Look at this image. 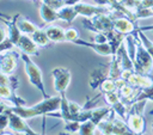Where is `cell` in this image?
I'll return each mask as SVG.
<instances>
[{
	"label": "cell",
	"instance_id": "obj_1",
	"mask_svg": "<svg viewBox=\"0 0 153 135\" xmlns=\"http://www.w3.org/2000/svg\"><path fill=\"white\" fill-rule=\"evenodd\" d=\"M20 59H22V61L24 62V69H25V73H26V76H27L29 82H30L33 87H36V88L42 93L43 98L49 97L48 93L45 92L44 81H43V75H42V72H41L39 67L31 60L30 55H27V54L22 53V54H20Z\"/></svg>",
	"mask_w": 153,
	"mask_h": 135
},
{
	"label": "cell",
	"instance_id": "obj_2",
	"mask_svg": "<svg viewBox=\"0 0 153 135\" xmlns=\"http://www.w3.org/2000/svg\"><path fill=\"white\" fill-rule=\"evenodd\" d=\"M134 68L136 73L146 74V75H149L153 68V57L147 51V49L143 47L139 36L136 38V53H135V59H134Z\"/></svg>",
	"mask_w": 153,
	"mask_h": 135
},
{
	"label": "cell",
	"instance_id": "obj_3",
	"mask_svg": "<svg viewBox=\"0 0 153 135\" xmlns=\"http://www.w3.org/2000/svg\"><path fill=\"white\" fill-rule=\"evenodd\" d=\"M61 100L62 97L59 93V96H54V97H47L43 98L39 103H37L35 106V109L39 112L41 116H51V117H59L61 118Z\"/></svg>",
	"mask_w": 153,
	"mask_h": 135
},
{
	"label": "cell",
	"instance_id": "obj_4",
	"mask_svg": "<svg viewBox=\"0 0 153 135\" xmlns=\"http://www.w3.org/2000/svg\"><path fill=\"white\" fill-rule=\"evenodd\" d=\"M51 75H53L54 90L57 93H65L72 80V74L69 69L63 67H57L51 70Z\"/></svg>",
	"mask_w": 153,
	"mask_h": 135
},
{
	"label": "cell",
	"instance_id": "obj_5",
	"mask_svg": "<svg viewBox=\"0 0 153 135\" xmlns=\"http://www.w3.org/2000/svg\"><path fill=\"white\" fill-rule=\"evenodd\" d=\"M8 113V118H10V124H8V130L13 131V133H18V134H29V135H36L37 133L27 124V119L20 117L19 115L11 112V111H6Z\"/></svg>",
	"mask_w": 153,
	"mask_h": 135
},
{
	"label": "cell",
	"instance_id": "obj_6",
	"mask_svg": "<svg viewBox=\"0 0 153 135\" xmlns=\"http://www.w3.org/2000/svg\"><path fill=\"white\" fill-rule=\"evenodd\" d=\"M126 123L133 134H145L146 131V118L142 113L130 112L126 119Z\"/></svg>",
	"mask_w": 153,
	"mask_h": 135
},
{
	"label": "cell",
	"instance_id": "obj_7",
	"mask_svg": "<svg viewBox=\"0 0 153 135\" xmlns=\"http://www.w3.org/2000/svg\"><path fill=\"white\" fill-rule=\"evenodd\" d=\"M17 56H20V54L13 53L12 50L2 53L0 57V73L13 74L17 68Z\"/></svg>",
	"mask_w": 153,
	"mask_h": 135
},
{
	"label": "cell",
	"instance_id": "obj_8",
	"mask_svg": "<svg viewBox=\"0 0 153 135\" xmlns=\"http://www.w3.org/2000/svg\"><path fill=\"white\" fill-rule=\"evenodd\" d=\"M74 44L78 45H84V47H88L92 50H94L97 54L103 55V56H112V48L110 45V43H96V42H88V41H84L80 37L74 42Z\"/></svg>",
	"mask_w": 153,
	"mask_h": 135
},
{
	"label": "cell",
	"instance_id": "obj_9",
	"mask_svg": "<svg viewBox=\"0 0 153 135\" xmlns=\"http://www.w3.org/2000/svg\"><path fill=\"white\" fill-rule=\"evenodd\" d=\"M16 47L24 54L27 55H36L38 54V45L33 42L32 37L30 35H22L20 38L18 39Z\"/></svg>",
	"mask_w": 153,
	"mask_h": 135
},
{
	"label": "cell",
	"instance_id": "obj_10",
	"mask_svg": "<svg viewBox=\"0 0 153 135\" xmlns=\"http://www.w3.org/2000/svg\"><path fill=\"white\" fill-rule=\"evenodd\" d=\"M115 30L123 33L124 36L133 33L137 26H136V22H133L131 19L127 18V17H120V18H115V23H114Z\"/></svg>",
	"mask_w": 153,
	"mask_h": 135
},
{
	"label": "cell",
	"instance_id": "obj_11",
	"mask_svg": "<svg viewBox=\"0 0 153 135\" xmlns=\"http://www.w3.org/2000/svg\"><path fill=\"white\" fill-rule=\"evenodd\" d=\"M39 17L42 19V22L44 24H53L56 20H60L59 13L56 10H54L53 7L48 6L47 4L39 1Z\"/></svg>",
	"mask_w": 153,
	"mask_h": 135
},
{
	"label": "cell",
	"instance_id": "obj_12",
	"mask_svg": "<svg viewBox=\"0 0 153 135\" xmlns=\"http://www.w3.org/2000/svg\"><path fill=\"white\" fill-rule=\"evenodd\" d=\"M131 86L136 88H142V87H151L153 85V79L149 75L146 74H140L134 72L127 80Z\"/></svg>",
	"mask_w": 153,
	"mask_h": 135
},
{
	"label": "cell",
	"instance_id": "obj_13",
	"mask_svg": "<svg viewBox=\"0 0 153 135\" xmlns=\"http://www.w3.org/2000/svg\"><path fill=\"white\" fill-rule=\"evenodd\" d=\"M14 18H16L17 26L19 27V30L23 35H30L31 36L35 31H37L39 29V26H37L36 24H33L32 22H30L27 18L23 17L22 14H16Z\"/></svg>",
	"mask_w": 153,
	"mask_h": 135
},
{
	"label": "cell",
	"instance_id": "obj_14",
	"mask_svg": "<svg viewBox=\"0 0 153 135\" xmlns=\"http://www.w3.org/2000/svg\"><path fill=\"white\" fill-rule=\"evenodd\" d=\"M45 29V32L50 39V42L53 43H60V42H66V37H65V29H62L59 25H53V24H48Z\"/></svg>",
	"mask_w": 153,
	"mask_h": 135
},
{
	"label": "cell",
	"instance_id": "obj_15",
	"mask_svg": "<svg viewBox=\"0 0 153 135\" xmlns=\"http://www.w3.org/2000/svg\"><path fill=\"white\" fill-rule=\"evenodd\" d=\"M60 20H63L67 24H72L73 20L79 17L76 10L74 8V5H65L63 7H61L60 10H57Z\"/></svg>",
	"mask_w": 153,
	"mask_h": 135
},
{
	"label": "cell",
	"instance_id": "obj_16",
	"mask_svg": "<svg viewBox=\"0 0 153 135\" xmlns=\"http://www.w3.org/2000/svg\"><path fill=\"white\" fill-rule=\"evenodd\" d=\"M108 78V72L105 73L104 72V68L103 67H99L97 69H94L91 75H90V79H88V84H90V87L92 90L94 88H98L100 86V84L103 82L104 79Z\"/></svg>",
	"mask_w": 153,
	"mask_h": 135
},
{
	"label": "cell",
	"instance_id": "obj_17",
	"mask_svg": "<svg viewBox=\"0 0 153 135\" xmlns=\"http://www.w3.org/2000/svg\"><path fill=\"white\" fill-rule=\"evenodd\" d=\"M111 111H112V108L110 105L109 106H100V108L91 109V118L90 119L92 122H94L96 124H98L100 121L106 118Z\"/></svg>",
	"mask_w": 153,
	"mask_h": 135
},
{
	"label": "cell",
	"instance_id": "obj_18",
	"mask_svg": "<svg viewBox=\"0 0 153 135\" xmlns=\"http://www.w3.org/2000/svg\"><path fill=\"white\" fill-rule=\"evenodd\" d=\"M31 37H32L33 42L39 48H44V47H47L50 43V39H49V37H48V35L45 32V29H42V27H39L37 31H35L31 35Z\"/></svg>",
	"mask_w": 153,
	"mask_h": 135
},
{
	"label": "cell",
	"instance_id": "obj_19",
	"mask_svg": "<svg viewBox=\"0 0 153 135\" xmlns=\"http://www.w3.org/2000/svg\"><path fill=\"white\" fill-rule=\"evenodd\" d=\"M94 131H97V124L94 122H92L91 119H87V121L80 123V128H79L78 134H80V135H92V134H94Z\"/></svg>",
	"mask_w": 153,
	"mask_h": 135
},
{
	"label": "cell",
	"instance_id": "obj_20",
	"mask_svg": "<svg viewBox=\"0 0 153 135\" xmlns=\"http://www.w3.org/2000/svg\"><path fill=\"white\" fill-rule=\"evenodd\" d=\"M100 92L102 93H106V92H112V91H117V85H116V80L111 79V78H106L103 80V82L99 86Z\"/></svg>",
	"mask_w": 153,
	"mask_h": 135
},
{
	"label": "cell",
	"instance_id": "obj_21",
	"mask_svg": "<svg viewBox=\"0 0 153 135\" xmlns=\"http://www.w3.org/2000/svg\"><path fill=\"white\" fill-rule=\"evenodd\" d=\"M133 12H134V16H135L136 20H137V19H141V18L146 19V18L153 17V12H152V10L148 8V7H141V6H139V7H136Z\"/></svg>",
	"mask_w": 153,
	"mask_h": 135
},
{
	"label": "cell",
	"instance_id": "obj_22",
	"mask_svg": "<svg viewBox=\"0 0 153 135\" xmlns=\"http://www.w3.org/2000/svg\"><path fill=\"white\" fill-rule=\"evenodd\" d=\"M65 37H66V42L74 43L79 38V32L74 27H68V29L65 30Z\"/></svg>",
	"mask_w": 153,
	"mask_h": 135
},
{
	"label": "cell",
	"instance_id": "obj_23",
	"mask_svg": "<svg viewBox=\"0 0 153 135\" xmlns=\"http://www.w3.org/2000/svg\"><path fill=\"white\" fill-rule=\"evenodd\" d=\"M79 128H80V122L78 121H69V122H66L65 124V131L68 134H75V133L78 134Z\"/></svg>",
	"mask_w": 153,
	"mask_h": 135
},
{
	"label": "cell",
	"instance_id": "obj_24",
	"mask_svg": "<svg viewBox=\"0 0 153 135\" xmlns=\"http://www.w3.org/2000/svg\"><path fill=\"white\" fill-rule=\"evenodd\" d=\"M8 124H10L8 113L6 111H0V130H1V134L5 133V129H8Z\"/></svg>",
	"mask_w": 153,
	"mask_h": 135
},
{
	"label": "cell",
	"instance_id": "obj_25",
	"mask_svg": "<svg viewBox=\"0 0 153 135\" xmlns=\"http://www.w3.org/2000/svg\"><path fill=\"white\" fill-rule=\"evenodd\" d=\"M68 106H69V112H71V115H72V121H74V117L79 113V112H81L82 110H84V106H81V105H79L78 103H75V102H68Z\"/></svg>",
	"mask_w": 153,
	"mask_h": 135
},
{
	"label": "cell",
	"instance_id": "obj_26",
	"mask_svg": "<svg viewBox=\"0 0 153 135\" xmlns=\"http://www.w3.org/2000/svg\"><path fill=\"white\" fill-rule=\"evenodd\" d=\"M93 42L96 43H108V36L104 32H93Z\"/></svg>",
	"mask_w": 153,
	"mask_h": 135
},
{
	"label": "cell",
	"instance_id": "obj_27",
	"mask_svg": "<svg viewBox=\"0 0 153 135\" xmlns=\"http://www.w3.org/2000/svg\"><path fill=\"white\" fill-rule=\"evenodd\" d=\"M8 86H10L13 91H16V90L19 87V80H18L14 75H12V74H10V82H8Z\"/></svg>",
	"mask_w": 153,
	"mask_h": 135
},
{
	"label": "cell",
	"instance_id": "obj_28",
	"mask_svg": "<svg viewBox=\"0 0 153 135\" xmlns=\"http://www.w3.org/2000/svg\"><path fill=\"white\" fill-rule=\"evenodd\" d=\"M84 0H65L66 5H75V4H79V2H82Z\"/></svg>",
	"mask_w": 153,
	"mask_h": 135
},
{
	"label": "cell",
	"instance_id": "obj_29",
	"mask_svg": "<svg viewBox=\"0 0 153 135\" xmlns=\"http://www.w3.org/2000/svg\"><path fill=\"white\" fill-rule=\"evenodd\" d=\"M152 131H153V122H152Z\"/></svg>",
	"mask_w": 153,
	"mask_h": 135
},
{
	"label": "cell",
	"instance_id": "obj_30",
	"mask_svg": "<svg viewBox=\"0 0 153 135\" xmlns=\"http://www.w3.org/2000/svg\"><path fill=\"white\" fill-rule=\"evenodd\" d=\"M37 1H41V0H37Z\"/></svg>",
	"mask_w": 153,
	"mask_h": 135
}]
</instances>
